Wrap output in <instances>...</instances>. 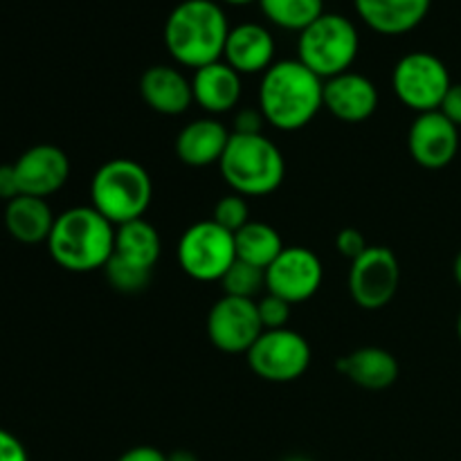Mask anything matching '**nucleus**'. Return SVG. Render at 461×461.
<instances>
[{
	"instance_id": "obj_1",
	"label": "nucleus",
	"mask_w": 461,
	"mask_h": 461,
	"mask_svg": "<svg viewBox=\"0 0 461 461\" xmlns=\"http://www.w3.org/2000/svg\"><path fill=\"white\" fill-rule=\"evenodd\" d=\"M324 81L300 59L275 61L261 75L259 111L277 131H302L324 108Z\"/></svg>"
},
{
	"instance_id": "obj_2",
	"label": "nucleus",
	"mask_w": 461,
	"mask_h": 461,
	"mask_svg": "<svg viewBox=\"0 0 461 461\" xmlns=\"http://www.w3.org/2000/svg\"><path fill=\"white\" fill-rule=\"evenodd\" d=\"M230 23L214 0H183L165 23V45L176 63L198 70L223 59Z\"/></svg>"
},
{
	"instance_id": "obj_3",
	"label": "nucleus",
	"mask_w": 461,
	"mask_h": 461,
	"mask_svg": "<svg viewBox=\"0 0 461 461\" xmlns=\"http://www.w3.org/2000/svg\"><path fill=\"white\" fill-rule=\"evenodd\" d=\"M54 264L68 273H93L104 268L115 250V225L93 205L61 212L48 239Z\"/></svg>"
},
{
	"instance_id": "obj_4",
	"label": "nucleus",
	"mask_w": 461,
	"mask_h": 461,
	"mask_svg": "<svg viewBox=\"0 0 461 461\" xmlns=\"http://www.w3.org/2000/svg\"><path fill=\"white\" fill-rule=\"evenodd\" d=\"M219 169L228 187L241 196H268L277 192L286 176V160L264 133H232Z\"/></svg>"
},
{
	"instance_id": "obj_5",
	"label": "nucleus",
	"mask_w": 461,
	"mask_h": 461,
	"mask_svg": "<svg viewBox=\"0 0 461 461\" xmlns=\"http://www.w3.org/2000/svg\"><path fill=\"white\" fill-rule=\"evenodd\" d=\"M153 198V180L149 171L131 158L108 160L95 171L90 183V205L111 221L124 225L129 221L144 219Z\"/></svg>"
},
{
	"instance_id": "obj_6",
	"label": "nucleus",
	"mask_w": 461,
	"mask_h": 461,
	"mask_svg": "<svg viewBox=\"0 0 461 461\" xmlns=\"http://www.w3.org/2000/svg\"><path fill=\"white\" fill-rule=\"evenodd\" d=\"M358 50V30L342 14L324 12L297 39V59L322 81L349 72Z\"/></svg>"
},
{
	"instance_id": "obj_7",
	"label": "nucleus",
	"mask_w": 461,
	"mask_h": 461,
	"mask_svg": "<svg viewBox=\"0 0 461 461\" xmlns=\"http://www.w3.org/2000/svg\"><path fill=\"white\" fill-rule=\"evenodd\" d=\"M453 86L450 72L439 57L430 52H410L392 70V88L405 108L421 113L439 111L446 93Z\"/></svg>"
},
{
	"instance_id": "obj_8",
	"label": "nucleus",
	"mask_w": 461,
	"mask_h": 461,
	"mask_svg": "<svg viewBox=\"0 0 461 461\" xmlns=\"http://www.w3.org/2000/svg\"><path fill=\"white\" fill-rule=\"evenodd\" d=\"M237 261L234 234L214 221L189 225L178 241V264L196 282H221L230 266Z\"/></svg>"
},
{
	"instance_id": "obj_9",
	"label": "nucleus",
	"mask_w": 461,
	"mask_h": 461,
	"mask_svg": "<svg viewBox=\"0 0 461 461\" xmlns=\"http://www.w3.org/2000/svg\"><path fill=\"white\" fill-rule=\"evenodd\" d=\"M248 365L268 383H293L306 374L311 365V345L293 329H273L257 338L246 354Z\"/></svg>"
},
{
	"instance_id": "obj_10",
	"label": "nucleus",
	"mask_w": 461,
	"mask_h": 461,
	"mask_svg": "<svg viewBox=\"0 0 461 461\" xmlns=\"http://www.w3.org/2000/svg\"><path fill=\"white\" fill-rule=\"evenodd\" d=\"M401 284V266L394 252L385 246H369L351 261L349 295L365 311L385 309L394 300Z\"/></svg>"
},
{
	"instance_id": "obj_11",
	"label": "nucleus",
	"mask_w": 461,
	"mask_h": 461,
	"mask_svg": "<svg viewBox=\"0 0 461 461\" xmlns=\"http://www.w3.org/2000/svg\"><path fill=\"white\" fill-rule=\"evenodd\" d=\"M207 338L223 354H248L264 333L255 300L223 295L207 313Z\"/></svg>"
},
{
	"instance_id": "obj_12",
	"label": "nucleus",
	"mask_w": 461,
	"mask_h": 461,
	"mask_svg": "<svg viewBox=\"0 0 461 461\" xmlns=\"http://www.w3.org/2000/svg\"><path fill=\"white\" fill-rule=\"evenodd\" d=\"M324 279L322 259L302 246H286L282 255L266 268V288L288 304L311 300Z\"/></svg>"
},
{
	"instance_id": "obj_13",
	"label": "nucleus",
	"mask_w": 461,
	"mask_h": 461,
	"mask_svg": "<svg viewBox=\"0 0 461 461\" xmlns=\"http://www.w3.org/2000/svg\"><path fill=\"white\" fill-rule=\"evenodd\" d=\"M408 149L423 169H444L459 151V129L441 111L421 113L410 126Z\"/></svg>"
},
{
	"instance_id": "obj_14",
	"label": "nucleus",
	"mask_w": 461,
	"mask_h": 461,
	"mask_svg": "<svg viewBox=\"0 0 461 461\" xmlns=\"http://www.w3.org/2000/svg\"><path fill=\"white\" fill-rule=\"evenodd\" d=\"M21 194L36 198H48L57 194L70 178V158L54 144H34L21 153L16 162Z\"/></svg>"
},
{
	"instance_id": "obj_15",
	"label": "nucleus",
	"mask_w": 461,
	"mask_h": 461,
	"mask_svg": "<svg viewBox=\"0 0 461 461\" xmlns=\"http://www.w3.org/2000/svg\"><path fill=\"white\" fill-rule=\"evenodd\" d=\"M378 88L360 72H342L324 81V108L347 124L367 122L378 108Z\"/></svg>"
},
{
	"instance_id": "obj_16",
	"label": "nucleus",
	"mask_w": 461,
	"mask_h": 461,
	"mask_svg": "<svg viewBox=\"0 0 461 461\" xmlns=\"http://www.w3.org/2000/svg\"><path fill=\"white\" fill-rule=\"evenodd\" d=\"M223 61L239 75H264L275 63V39L259 23H239L225 41Z\"/></svg>"
},
{
	"instance_id": "obj_17",
	"label": "nucleus",
	"mask_w": 461,
	"mask_h": 461,
	"mask_svg": "<svg viewBox=\"0 0 461 461\" xmlns=\"http://www.w3.org/2000/svg\"><path fill=\"white\" fill-rule=\"evenodd\" d=\"M232 131L216 117H201L183 126L176 138V156L183 165L203 169V167L219 165Z\"/></svg>"
},
{
	"instance_id": "obj_18",
	"label": "nucleus",
	"mask_w": 461,
	"mask_h": 461,
	"mask_svg": "<svg viewBox=\"0 0 461 461\" xmlns=\"http://www.w3.org/2000/svg\"><path fill=\"white\" fill-rule=\"evenodd\" d=\"M360 21L383 36L417 30L430 14L432 0H354Z\"/></svg>"
},
{
	"instance_id": "obj_19",
	"label": "nucleus",
	"mask_w": 461,
	"mask_h": 461,
	"mask_svg": "<svg viewBox=\"0 0 461 461\" xmlns=\"http://www.w3.org/2000/svg\"><path fill=\"white\" fill-rule=\"evenodd\" d=\"M140 95L160 115H183L194 104L192 81L174 66H151L140 77Z\"/></svg>"
},
{
	"instance_id": "obj_20",
	"label": "nucleus",
	"mask_w": 461,
	"mask_h": 461,
	"mask_svg": "<svg viewBox=\"0 0 461 461\" xmlns=\"http://www.w3.org/2000/svg\"><path fill=\"white\" fill-rule=\"evenodd\" d=\"M194 102L210 115L230 113L241 99V75L232 66L221 61L194 70L192 77Z\"/></svg>"
},
{
	"instance_id": "obj_21",
	"label": "nucleus",
	"mask_w": 461,
	"mask_h": 461,
	"mask_svg": "<svg viewBox=\"0 0 461 461\" xmlns=\"http://www.w3.org/2000/svg\"><path fill=\"white\" fill-rule=\"evenodd\" d=\"M336 369L354 385L369 392L387 390L399 378V360L383 347H360L342 356Z\"/></svg>"
},
{
	"instance_id": "obj_22",
	"label": "nucleus",
	"mask_w": 461,
	"mask_h": 461,
	"mask_svg": "<svg viewBox=\"0 0 461 461\" xmlns=\"http://www.w3.org/2000/svg\"><path fill=\"white\" fill-rule=\"evenodd\" d=\"M54 221H57V216H54L52 207L48 205V198L21 194L5 205V228L16 241L25 243V246L43 241L48 243Z\"/></svg>"
},
{
	"instance_id": "obj_23",
	"label": "nucleus",
	"mask_w": 461,
	"mask_h": 461,
	"mask_svg": "<svg viewBox=\"0 0 461 461\" xmlns=\"http://www.w3.org/2000/svg\"><path fill=\"white\" fill-rule=\"evenodd\" d=\"M113 255L153 273L162 255L160 232L147 219H135L124 225H117Z\"/></svg>"
},
{
	"instance_id": "obj_24",
	"label": "nucleus",
	"mask_w": 461,
	"mask_h": 461,
	"mask_svg": "<svg viewBox=\"0 0 461 461\" xmlns=\"http://www.w3.org/2000/svg\"><path fill=\"white\" fill-rule=\"evenodd\" d=\"M234 246H237V259L257 266L261 270L268 268L286 248L282 241V234L273 225L261 223V221H250L248 225H243L234 234Z\"/></svg>"
},
{
	"instance_id": "obj_25",
	"label": "nucleus",
	"mask_w": 461,
	"mask_h": 461,
	"mask_svg": "<svg viewBox=\"0 0 461 461\" xmlns=\"http://www.w3.org/2000/svg\"><path fill=\"white\" fill-rule=\"evenodd\" d=\"M259 9L273 25L300 34L322 16L324 0H259Z\"/></svg>"
},
{
	"instance_id": "obj_26",
	"label": "nucleus",
	"mask_w": 461,
	"mask_h": 461,
	"mask_svg": "<svg viewBox=\"0 0 461 461\" xmlns=\"http://www.w3.org/2000/svg\"><path fill=\"white\" fill-rule=\"evenodd\" d=\"M221 286H223V295L255 300L257 293L266 288V270L237 259L230 266L228 273L221 277Z\"/></svg>"
},
{
	"instance_id": "obj_27",
	"label": "nucleus",
	"mask_w": 461,
	"mask_h": 461,
	"mask_svg": "<svg viewBox=\"0 0 461 461\" xmlns=\"http://www.w3.org/2000/svg\"><path fill=\"white\" fill-rule=\"evenodd\" d=\"M104 273H106L108 284L115 288L117 293H124V295H135V293H142L144 288L151 284V270H144L140 266L129 264V261L120 259L117 255H113L108 259V264L104 266Z\"/></svg>"
},
{
	"instance_id": "obj_28",
	"label": "nucleus",
	"mask_w": 461,
	"mask_h": 461,
	"mask_svg": "<svg viewBox=\"0 0 461 461\" xmlns=\"http://www.w3.org/2000/svg\"><path fill=\"white\" fill-rule=\"evenodd\" d=\"M212 221L216 225H221L228 232L237 234L243 225L250 223V205H248L246 196L241 194H228V196L221 198L214 205V214H212Z\"/></svg>"
},
{
	"instance_id": "obj_29",
	"label": "nucleus",
	"mask_w": 461,
	"mask_h": 461,
	"mask_svg": "<svg viewBox=\"0 0 461 461\" xmlns=\"http://www.w3.org/2000/svg\"><path fill=\"white\" fill-rule=\"evenodd\" d=\"M291 306L286 300L282 297L268 295L261 297L257 302V311H259V318L261 324H264V331H273V329H286L288 327V320H291Z\"/></svg>"
},
{
	"instance_id": "obj_30",
	"label": "nucleus",
	"mask_w": 461,
	"mask_h": 461,
	"mask_svg": "<svg viewBox=\"0 0 461 461\" xmlns=\"http://www.w3.org/2000/svg\"><path fill=\"white\" fill-rule=\"evenodd\" d=\"M367 248H369V243H367V239H365V234L360 232V230L345 228V230H340V232H338L336 250L340 252L342 257H347L349 261L358 259V257L363 255Z\"/></svg>"
},
{
	"instance_id": "obj_31",
	"label": "nucleus",
	"mask_w": 461,
	"mask_h": 461,
	"mask_svg": "<svg viewBox=\"0 0 461 461\" xmlns=\"http://www.w3.org/2000/svg\"><path fill=\"white\" fill-rule=\"evenodd\" d=\"M266 124V117L259 108H241V111L234 115V131L232 133L241 135H257L261 133Z\"/></svg>"
},
{
	"instance_id": "obj_32",
	"label": "nucleus",
	"mask_w": 461,
	"mask_h": 461,
	"mask_svg": "<svg viewBox=\"0 0 461 461\" xmlns=\"http://www.w3.org/2000/svg\"><path fill=\"white\" fill-rule=\"evenodd\" d=\"M0 461H30L21 439L3 428H0Z\"/></svg>"
},
{
	"instance_id": "obj_33",
	"label": "nucleus",
	"mask_w": 461,
	"mask_h": 461,
	"mask_svg": "<svg viewBox=\"0 0 461 461\" xmlns=\"http://www.w3.org/2000/svg\"><path fill=\"white\" fill-rule=\"evenodd\" d=\"M21 196V185L14 165H0V201L9 203Z\"/></svg>"
},
{
	"instance_id": "obj_34",
	"label": "nucleus",
	"mask_w": 461,
	"mask_h": 461,
	"mask_svg": "<svg viewBox=\"0 0 461 461\" xmlns=\"http://www.w3.org/2000/svg\"><path fill=\"white\" fill-rule=\"evenodd\" d=\"M441 113L453 122L457 129H461V84H453L446 93L444 102H441Z\"/></svg>"
},
{
	"instance_id": "obj_35",
	"label": "nucleus",
	"mask_w": 461,
	"mask_h": 461,
	"mask_svg": "<svg viewBox=\"0 0 461 461\" xmlns=\"http://www.w3.org/2000/svg\"><path fill=\"white\" fill-rule=\"evenodd\" d=\"M115 461H167V455L153 446H135V448L122 453Z\"/></svg>"
},
{
	"instance_id": "obj_36",
	"label": "nucleus",
	"mask_w": 461,
	"mask_h": 461,
	"mask_svg": "<svg viewBox=\"0 0 461 461\" xmlns=\"http://www.w3.org/2000/svg\"><path fill=\"white\" fill-rule=\"evenodd\" d=\"M167 461H198V457L189 450H176V453L167 455Z\"/></svg>"
},
{
	"instance_id": "obj_37",
	"label": "nucleus",
	"mask_w": 461,
	"mask_h": 461,
	"mask_svg": "<svg viewBox=\"0 0 461 461\" xmlns=\"http://www.w3.org/2000/svg\"><path fill=\"white\" fill-rule=\"evenodd\" d=\"M453 275H455V282H457V286L461 288V250L457 252V257H455V264H453Z\"/></svg>"
},
{
	"instance_id": "obj_38",
	"label": "nucleus",
	"mask_w": 461,
	"mask_h": 461,
	"mask_svg": "<svg viewBox=\"0 0 461 461\" xmlns=\"http://www.w3.org/2000/svg\"><path fill=\"white\" fill-rule=\"evenodd\" d=\"M225 5H234V7H243V5H250V3H259V0H223Z\"/></svg>"
},
{
	"instance_id": "obj_39",
	"label": "nucleus",
	"mask_w": 461,
	"mask_h": 461,
	"mask_svg": "<svg viewBox=\"0 0 461 461\" xmlns=\"http://www.w3.org/2000/svg\"><path fill=\"white\" fill-rule=\"evenodd\" d=\"M284 461H313V459L304 457V455H293V457H286Z\"/></svg>"
},
{
	"instance_id": "obj_40",
	"label": "nucleus",
	"mask_w": 461,
	"mask_h": 461,
	"mask_svg": "<svg viewBox=\"0 0 461 461\" xmlns=\"http://www.w3.org/2000/svg\"><path fill=\"white\" fill-rule=\"evenodd\" d=\"M457 338H459V342H461V313H459V318H457Z\"/></svg>"
}]
</instances>
